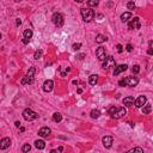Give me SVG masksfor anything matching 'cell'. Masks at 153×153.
Masks as SVG:
<instances>
[{
  "label": "cell",
  "mask_w": 153,
  "mask_h": 153,
  "mask_svg": "<svg viewBox=\"0 0 153 153\" xmlns=\"http://www.w3.org/2000/svg\"><path fill=\"white\" fill-rule=\"evenodd\" d=\"M35 72H36V68L35 67H30L28 71V73H26V75L22 79L21 83L23 84V85H25V84H29V85H31V84H34V81H35V78H34V75H35Z\"/></svg>",
  "instance_id": "6da1fadb"
},
{
  "label": "cell",
  "mask_w": 153,
  "mask_h": 153,
  "mask_svg": "<svg viewBox=\"0 0 153 153\" xmlns=\"http://www.w3.org/2000/svg\"><path fill=\"white\" fill-rule=\"evenodd\" d=\"M81 17L85 22H91L94 18V12L93 10H90V8H81Z\"/></svg>",
  "instance_id": "7a4b0ae2"
},
{
  "label": "cell",
  "mask_w": 153,
  "mask_h": 153,
  "mask_svg": "<svg viewBox=\"0 0 153 153\" xmlns=\"http://www.w3.org/2000/svg\"><path fill=\"white\" fill-rule=\"evenodd\" d=\"M23 117H24L25 121H34V120L38 118V114L34 110H31V109H25L23 111Z\"/></svg>",
  "instance_id": "3957f363"
},
{
  "label": "cell",
  "mask_w": 153,
  "mask_h": 153,
  "mask_svg": "<svg viewBox=\"0 0 153 153\" xmlns=\"http://www.w3.org/2000/svg\"><path fill=\"white\" fill-rule=\"evenodd\" d=\"M52 19H53V23H54L58 28H61L63 25V22H65L63 21V16L61 13H54Z\"/></svg>",
  "instance_id": "277c9868"
},
{
  "label": "cell",
  "mask_w": 153,
  "mask_h": 153,
  "mask_svg": "<svg viewBox=\"0 0 153 153\" xmlns=\"http://www.w3.org/2000/svg\"><path fill=\"white\" fill-rule=\"evenodd\" d=\"M110 67H115V59L112 56H107L103 63V68L104 70H109Z\"/></svg>",
  "instance_id": "5b68a950"
},
{
  "label": "cell",
  "mask_w": 153,
  "mask_h": 153,
  "mask_svg": "<svg viewBox=\"0 0 153 153\" xmlns=\"http://www.w3.org/2000/svg\"><path fill=\"white\" fill-rule=\"evenodd\" d=\"M96 56L98 58V60H101V61H104L105 58H107V54H105V49L103 47H98L96 49Z\"/></svg>",
  "instance_id": "8992f818"
},
{
  "label": "cell",
  "mask_w": 153,
  "mask_h": 153,
  "mask_svg": "<svg viewBox=\"0 0 153 153\" xmlns=\"http://www.w3.org/2000/svg\"><path fill=\"white\" fill-rule=\"evenodd\" d=\"M140 26H141V24H140V21L138 17H135L134 19H132L128 23V28L130 30H133V29H140Z\"/></svg>",
  "instance_id": "52a82bcc"
},
{
  "label": "cell",
  "mask_w": 153,
  "mask_h": 153,
  "mask_svg": "<svg viewBox=\"0 0 153 153\" xmlns=\"http://www.w3.org/2000/svg\"><path fill=\"white\" fill-rule=\"evenodd\" d=\"M126 114H127V110H126L125 108H118V109H116V111L111 115V117L112 118H121V117H123Z\"/></svg>",
  "instance_id": "ba28073f"
},
{
  "label": "cell",
  "mask_w": 153,
  "mask_h": 153,
  "mask_svg": "<svg viewBox=\"0 0 153 153\" xmlns=\"http://www.w3.org/2000/svg\"><path fill=\"white\" fill-rule=\"evenodd\" d=\"M139 83V80L138 78L135 76H128V78H126V84H127V86H130V87H134L138 85Z\"/></svg>",
  "instance_id": "9c48e42d"
},
{
  "label": "cell",
  "mask_w": 153,
  "mask_h": 153,
  "mask_svg": "<svg viewBox=\"0 0 153 153\" xmlns=\"http://www.w3.org/2000/svg\"><path fill=\"white\" fill-rule=\"evenodd\" d=\"M53 87H54V81L50 79L45 80L44 84H43V91L44 92H50L53 90Z\"/></svg>",
  "instance_id": "30bf717a"
},
{
  "label": "cell",
  "mask_w": 153,
  "mask_h": 153,
  "mask_svg": "<svg viewBox=\"0 0 153 153\" xmlns=\"http://www.w3.org/2000/svg\"><path fill=\"white\" fill-rule=\"evenodd\" d=\"M102 141H103V145H104L105 148H110V147H111V145H112V141H114V139H112V136L105 135V136H103Z\"/></svg>",
  "instance_id": "8fae6325"
},
{
  "label": "cell",
  "mask_w": 153,
  "mask_h": 153,
  "mask_svg": "<svg viewBox=\"0 0 153 153\" xmlns=\"http://www.w3.org/2000/svg\"><path fill=\"white\" fill-rule=\"evenodd\" d=\"M146 101H147V99H146L145 96H140V97H138L135 101H134V104H135L136 108H141L142 105L146 104Z\"/></svg>",
  "instance_id": "7c38bea8"
},
{
  "label": "cell",
  "mask_w": 153,
  "mask_h": 153,
  "mask_svg": "<svg viewBox=\"0 0 153 153\" xmlns=\"http://www.w3.org/2000/svg\"><path fill=\"white\" fill-rule=\"evenodd\" d=\"M50 133H52L50 128H48V127H42V128L38 130V135L42 136V138H48V136L50 135Z\"/></svg>",
  "instance_id": "4fadbf2b"
},
{
  "label": "cell",
  "mask_w": 153,
  "mask_h": 153,
  "mask_svg": "<svg viewBox=\"0 0 153 153\" xmlns=\"http://www.w3.org/2000/svg\"><path fill=\"white\" fill-rule=\"evenodd\" d=\"M11 145V140L10 138H4V139L0 140V150H6Z\"/></svg>",
  "instance_id": "5bb4252c"
},
{
  "label": "cell",
  "mask_w": 153,
  "mask_h": 153,
  "mask_svg": "<svg viewBox=\"0 0 153 153\" xmlns=\"http://www.w3.org/2000/svg\"><path fill=\"white\" fill-rule=\"evenodd\" d=\"M134 97H132V96H128V97H125L123 98V104L126 105V107H133L134 105Z\"/></svg>",
  "instance_id": "9a60e30c"
},
{
  "label": "cell",
  "mask_w": 153,
  "mask_h": 153,
  "mask_svg": "<svg viewBox=\"0 0 153 153\" xmlns=\"http://www.w3.org/2000/svg\"><path fill=\"white\" fill-rule=\"evenodd\" d=\"M127 65H120V66L117 67H115V71H114V75L115 76H117L120 73H122V72H125L126 70H127Z\"/></svg>",
  "instance_id": "2e32d148"
},
{
  "label": "cell",
  "mask_w": 153,
  "mask_h": 153,
  "mask_svg": "<svg viewBox=\"0 0 153 153\" xmlns=\"http://www.w3.org/2000/svg\"><path fill=\"white\" fill-rule=\"evenodd\" d=\"M130 18H132V12H125V13L121 14V21L123 22V23L128 22Z\"/></svg>",
  "instance_id": "e0dca14e"
},
{
  "label": "cell",
  "mask_w": 153,
  "mask_h": 153,
  "mask_svg": "<svg viewBox=\"0 0 153 153\" xmlns=\"http://www.w3.org/2000/svg\"><path fill=\"white\" fill-rule=\"evenodd\" d=\"M35 147L37 150H43L45 147V142L43 140H36L35 141Z\"/></svg>",
  "instance_id": "ac0fdd59"
},
{
  "label": "cell",
  "mask_w": 153,
  "mask_h": 153,
  "mask_svg": "<svg viewBox=\"0 0 153 153\" xmlns=\"http://www.w3.org/2000/svg\"><path fill=\"white\" fill-rule=\"evenodd\" d=\"M142 114L144 115H148L151 111H152V105L151 104H146V105H142Z\"/></svg>",
  "instance_id": "d6986e66"
},
{
  "label": "cell",
  "mask_w": 153,
  "mask_h": 153,
  "mask_svg": "<svg viewBox=\"0 0 153 153\" xmlns=\"http://www.w3.org/2000/svg\"><path fill=\"white\" fill-rule=\"evenodd\" d=\"M98 81V75L97 74H92V75H90V78H89V83H90V85H96Z\"/></svg>",
  "instance_id": "ffe728a7"
},
{
  "label": "cell",
  "mask_w": 153,
  "mask_h": 153,
  "mask_svg": "<svg viewBox=\"0 0 153 153\" xmlns=\"http://www.w3.org/2000/svg\"><path fill=\"white\" fill-rule=\"evenodd\" d=\"M105 41H107V37H105L104 35L98 34V35L96 36V42H97V43H99V44H101V43H103V42H105Z\"/></svg>",
  "instance_id": "44dd1931"
},
{
  "label": "cell",
  "mask_w": 153,
  "mask_h": 153,
  "mask_svg": "<svg viewBox=\"0 0 153 153\" xmlns=\"http://www.w3.org/2000/svg\"><path fill=\"white\" fill-rule=\"evenodd\" d=\"M90 116L92 118H98L99 116H101V111H99V110H97V109H93V110H91Z\"/></svg>",
  "instance_id": "7402d4cb"
},
{
  "label": "cell",
  "mask_w": 153,
  "mask_h": 153,
  "mask_svg": "<svg viewBox=\"0 0 153 153\" xmlns=\"http://www.w3.org/2000/svg\"><path fill=\"white\" fill-rule=\"evenodd\" d=\"M61 120H62V115L60 112H55L53 115V121L54 122H61Z\"/></svg>",
  "instance_id": "603a6c76"
},
{
  "label": "cell",
  "mask_w": 153,
  "mask_h": 153,
  "mask_svg": "<svg viewBox=\"0 0 153 153\" xmlns=\"http://www.w3.org/2000/svg\"><path fill=\"white\" fill-rule=\"evenodd\" d=\"M24 37L29 38V40L32 37V30H31V29H26V30H25V31H24Z\"/></svg>",
  "instance_id": "cb8c5ba5"
},
{
  "label": "cell",
  "mask_w": 153,
  "mask_h": 153,
  "mask_svg": "<svg viewBox=\"0 0 153 153\" xmlns=\"http://www.w3.org/2000/svg\"><path fill=\"white\" fill-rule=\"evenodd\" d=\"M98 4H99V1H98V0H87V5H89L90 7L97 6Z\"/></svg>",
  "instance_id": "d4e9b609"
},
{
  "label": "cell",
  "mask_w": 153,
  "mask_h": 153,
  "mask_svg": "<svg viewBox=\"0 0 153 153\" xmlns=\"http://www.w3.org/2000/svg\"><path fill=\"white\" fill-rule=\"evenodd\" d=\"M127 8L128 10H135V4H134V1H128L127 3Z\"/></svg>",
  "instance_id": "484cf974"
},
{
  "label": "cell",
  "mask_w": 153,
  "mask_h": 153,
  "mask_svg": "<svg viewBox=\"0 0 153 153\" xmlns=\"http://www.w3.org/2000/svg\"><path fill=\"white\" fill-rule=\"evenodd\" d=\"M41 56H42V50L41 49H40V50H36L35 54H34V59L38 60V59H41Z\"/></svg>",
  "instance_id": "4316f807"
},
{
  "label": "cell",
  "mask_w": 153,
  "mask_h": 153,
  "mask_svg": "<svg viewBox=\"0 0 153 153\" xmlns=\"http://www.w3.org/2000/svg\"><path fill=\"white\" fill-rule=\"evenodd\" d=\"M134 152H139V153H144V150L141 147H134L132 150L129 151V153H134Z\"/></svg>",
  "instance_id": "83f0119b"
},
{
  "label": "cell",
  "mask_w": 153,
  "mask_h": 153,
  "mask_svg": "<svg viewBox=\"0 0 153 153\" xmlns=\"http://www.w3.org/2000/svg\"><path fill=\"white\" fill-rule=\"evenodd\" d=\"M30 150H31V146H30L29 144H25L24 146L22 147V151H23V152H29Z\"/></svg>",
  "instance_id": "f1b7e54d"
},
{
  "label": "cell",
  "mask_w": 153,
  "mask_h": 153,
  "mask_svg": "<svg viewBox=\"0 0 153 153\" xmlns=\"http://www.w3.org/2000/svg\"><path fill=\"white\" fill-rule=\"evenodd\" d=\"M140 72V66H138V65H135V66L133 67V73H139Z\"/></svg>",
  "instance_id": "f546056e"
},
{
  "label": "cell",
  "mask_w": 153,
  "mask_h": 153,
  "mask_svg": "<svg viewBox=\"0 0 153 153\" xmlns=\"http://www.w3.org/2000/svg\"><path fill=\"white\" fill-rule=\"evenodd\" d=\"M116 109H117V108H116V107H110V108H109V114H110V115H112L115 111H116Z\"/></svg>",
  "instance_id": "4dcf8cb0"
},
{
  "label": "cell",
  "mask_w": 153,
  "mask_h": 153,
  "mask_svg": "<svg viewBox=\"0 0 153 153\" xmlns=\"http://www.w3.org/2000/svg\"><path fill=\"white\" fill-rule=\"evenodd\" d=\"M80 47H81V43H74V44H73V49H74V50L80 49Z\"/></svg>",
  "instance_id": "1f68e13d"
},
{
  "label": "cell",
  "mask_w": 153,
  "mask_h": 153,
  "mask_svg": "<svg viewBox=\"0 0 153 153\" xmlns=\"http://www.w3.org/2000/svg\"><path fill=\"white\" fill-rule=\"evenodd\" d=\"M118 85L120 86H127V84H126V79H122L118 81Z\"/></svg>",
  "instance_id": "d6a6232c"
},
{
  "label": "cell",
  "mask_w": 153,
  "mask_h": 153,
  "mask_svg": "<svg viewBox=\"0 0 153 153\" xmlns=\"http://www.w3.org/2000/svg\"><path fill=\"white\" fill-rule=\"evenodd\" d=\"M116 48H117V52H118V53H122V52H123V47H122L121 44H117V45H116Z\"/></svg>",
  "instance_id": "836d02e7"
},
{
  "label": "cell",
  "mask_w": 153,
  "mask_h": 153,
  "mask_svg": "<svg viewBox=\"0 0 153 153\" xmlns=\"http://www.w3.org/2000/svg\"><path fill=\"white\" fill-rule=\"evenodd\" d=\"M126 49H127V52H132V50H133L132 44H127V45H126Z\"/></svg>",
  "instance_id": "e575fe53"
},
{
  "label": "cell",
  "mask_w": 153,
  "mask_h": 153,
  "mask_svg": "<svg viewBox=\"0 0 153 153\" xmlns=\"http://www.w3.org/2000/svg\"><path fill=\"white\" fill-rule=\"evenodd\" d=\"M23 43H24V44H28L29 43V38H23Z\"/></svg>",
  "instance_id": "d590c367"
},
{
  "label": "cell",
  "mask_w": 153,
  "mask_h": 153,
  "mask_svg": "<svg viewBox=\"0 0 153 153\" xmlns=\"http://www.w3.org/2000/svg\"><path fill=\"white\" fill-rule=\"evenodd\" d=\"M84 56H85V55H84V54H79V55H78V59L83 60V59H84Z\"/></svg>",
  "instance_id": "8d00e7d4"
},
{
  "label": "cell",
  "mask_w": 153,
  "mask_h": 153,
  "mask_svg": "<svg viewBox=\"0 0 153 153\" xmlns=\"http://www.w3.org/2000/svg\"><path fill=\"white\" fill-rule=\"evenodd\" d=\"M22 24V21L21 19H17V25H21Z\"/></svg>",
  "instance_id": "74e56055"
},
{
  "label": "cell",
  "mask_w": 153,
  "mask_h": 153,
  "mask_svg": "<svg viewBox=\"0 0 153 153\" xmlns=\"http://www.w3.org/2000/svg\"><path fill=\"white\" fill-rule=\"evenodd\" d=\"M19 130H21V132H24L25 128H24V127H19Z\"/></svg>",
  "instance_id": "f35d334b"
},
{
  "label": "cell",
  "mask_w": 153,
  "mask_h": 153,
  "mask_svg": "<svg viewBox=\"0 0 153 153\" xmlns=\"http://www.w3.org/2000/svg\"><path fill=\"white\" fill-rule=\"evenodd\" d=\"M14 125H16V127H21V123H19V122H16Z\"/></svg>",
  "instance_id": "ab89813d"
},
{
  "label": "cell",
  "mask_w": 153,
  "mask_h": 153,
  "mask_svg": "<svg viewBox=\"0 0 153 153\" xmlns=\"http://www.w3.org/2000/svg\"><path fill=\"white\" fill-rule=\"evenodd\" d=\"M76 92H78V93H81V92H83V90H81V89H78V90H76Z\"/></svg>",
  "instance_id": "60d3db41"
},
{
  "label": "cell",
  "mask_w": 153,
  "mask_h": 153,
  "mask_svg": "<svg viewBox=\"0 0 153 153\" xmlns=\"http://www.w3.org/2000/svg\"><path fill=\"white\" fill-rule=\"evenodd\" d=\"M62 150H63L62 147H59V148H58V151H59V152H62Z\"/></svg>",
  "instance_id": "b9f144b4"
},
{
  "label": "cell",
  "mask_w": 153,
  "mask_h": 153,
  "mask_svg": "<svg viewBox=\"0 0 153 153\" xmlns=\"http://www.w3.org/2000/svg\"><path fill=\"white\" fill-rule=\"evenodd\" d=\"M74 1H76V3H83V1H85V0H74Z\"/></svg>",
  "instance_id": "7bdbcfd3"
},
{
  "label": "cell",
  "mask_w": 153,
  "mask_h": 153,
  "mask_svg": "<svg viewBox=\"0 0 153 153\" xmlns=\"http://www.w3.org/2000/svg\"><path fill=\"white\" fill-rule=\"evenodd\" d=\"M0 40H1V34H0Z\"/></svg>",
  "instance_id": "ee69618b"
},
{
  "label": "cell",
  "mask_w": 153,
  "mask_h": 153,
  "mask_svg": "<svg viewBox=\"0 0 153 153\" xmlns=\"http://www.w3.org/2000/svg\"><path fill=\"white\" fill-rule=\"evenodd\" d=\"M16 1H21V0H16Z\"/></svg>",
  "instance_id": "f6af8a7d"
}]
</instances>
